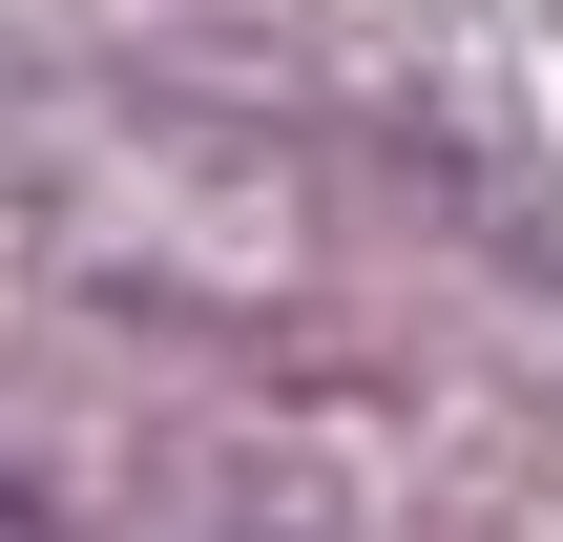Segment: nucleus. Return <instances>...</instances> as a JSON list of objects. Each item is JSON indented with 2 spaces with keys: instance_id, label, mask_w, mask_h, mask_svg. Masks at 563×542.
Returning <instances> with one entry per match:
<instances>
[{
  "instance_id": "f257e3e1",
  "label": "nucleus",
  "mask_w": 563,
  "mask_h": 542,
  "mask_svg": "<svg viewBox=\"0 0 563 542\" xmlns=\"http://www.w3.org/2000/svg\"><path fill=\"white\" fill-rule=\"evenodd\" d=\"M0 542H63V522H42V501H0Z\"/></svg>"
}]
</instances>
